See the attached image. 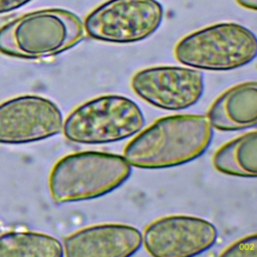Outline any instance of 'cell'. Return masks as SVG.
Instances as JSON below:
<instances>
[{
    "mask_svg": "<svg viewBox=\"0 0 257 257\" xmlns=\"http://www.w3.org/2000/svg\"><path fill=\"white\" fill-rule=\"evenodd\" d=\"M134 92L154 106L182 110L196 104L204 91V75L196 68L156 66L139 70L131 80Z\"/></svg>",
    "mask_w": 257,
    "mask_h": 257,
    "instance_id": "9",
    "label": "cell"
},
{
    "mask_svg": "<svg viewBox=\"0 0 257 257\" xmlns=\"http://www.w3.org/2000/svg\"><path fill=\"white\" fill-rule=\"evenodd\" d=\"M176 59L196 69L225 71L255 59V34L238 23L222 22L183 37L174 49Z\"/></svg>",
    "mask_w": 257,
    "mask_h": 257,
    "instance_id": "5",
    "label": "cell"
},
{
    "mask_svg": "<svg viewBox=\"0 0 257 257\" xmlns=\"http://www.w3.org/2000/svg\"><path fill=\"white\" fill-rule=\"evenodd\" d=\"M236 2L247 9H251V10H256L257 8V0H236Z\"/></svg>",
    "mask_w": 257,
    "mask_h": 257,
    "instance_id": "16",
    "label": "cell"
},
{
    "mask_svg": "<svg viewBox=\"0 0 257 257\" xmlns=\"http://www.w3.org/2000/svg\"><path fill=\"white\" fill-rule=\"evenodd\" d=\"M84 36L83 23L73 12L36 10L0 27V53L23 59L46 58L74 47Z\"/></svg>",
    "mask_w": 257,
    "mask_h": 257,
    "instance_id": "2",
    "label": "cell"
},
{
    "mask_svg": "<svg viewBox=\"0 0 257 257\" xmlns=\"http://www.w3.org/2000/svg\"><path fill=\"white\" fill-rule=\"evenodd\" d=\"M61 110L52 100L34 94L0 103V144L24 145L51 138L62 130Z\"/></svg>",
    "mask_w": 257,
    "mask_h": 257,
    "instance_id": "7",
    "label": "cell"
},
{
    "mask_svg": "<svg viewBox=\"0 0 257 257\" xmlns=\"http://www.w3.org/2000/svg\"><path fill=\"white\" fill-rule=\"evenodd\" d=\"M142 233L126 224H98L68 235L63 241L67 257H126L142 246Z\"/></svg>",
    "mask_w": 257,
    "mask_h": 257,
    "instance_id": "10",
    "label": "cell"
},
{
    "mask_svg": "<svg viewBox=\"0 0 257 257\" xmlns=\"http://www.w3.org/2000/svg\"><path fill=\"white\" fill-rule=\"evenodd\" d=\"M62 244L54 237L31 231H10L0 234V256L61 257Z\"/></svg>",
    "mask_w": 257,
    "mask_h": 257,
    "instance_id": "13",
    "label": "cell"
},
{
    "mask_svg": "<svg viewBox=\"0 0 257 257\" xmlns=\"http://www.w3.org/2000/svg\"><path fill=\"white\" fill-rule=\"evenodd\" d=\"M163 16V6L157 0H107L88 13L83 27L95 40L132 43L156 32Z\"/></svg>",
    "mask_w": 257,
    "mask_h": 257,
    "instance_id": "6",
    "label": "cell"
},
{
    "mask_svg": "<svg viewBox=\"0 0 257 257\" xmlns=\"http://www.w3.org/2000/svg\"><path fill=\"white\" fill-rule=\"evenodd\" d=\"M222 257H257V238L253 233L225 248L220 254Z\"/></svg>",
    "mask_w": 257,
    "mask_h": 257,
    "instance_id": "14",
    "label": "cell"
},
{
    "mask_svg": "<svg viewBox=\"0 0 257 257\" xmlns=\"http://www.w3.org/2000/svg\"><path fill=\"white\" fill-rule=\"evenodd\" d=\"M214 168L226 175L255 178L257 175V133L244 134L223 145L213 156Z\"/></svg>",
    "mask_w": 257,
    "mask_h": 257,
    "instance_id": "12",
    "label": "cell"
},
{
    "mask_svg": "<svg viewBox=\"0 0 257 257\" xmlns=\"http://www.w3.org/2000/svg\"><path fill=\"white\" fill-rule=\"evenodd\" d=\"M217 237V228L205 219L171 215L149 224L142 234V241L152 256L190 257L210 249Z\"/></svg>",
    "mask_w": 257,
    "mask_h": 257,
    "instance_id": "8",
    "label": "cell"
},
{
    "mask_svg": "<svg viewBox=\"0 0 257 257\" xmlns=\"http://www.w3.org/2000/svg\"><path fill=\"white\" fill-rule=\"evenodd\" d=\"M30 1L31 0H0V14L18 9Z\"/></svg>",
    "mask_w": 257,
    "mask_h": 257,
    "instance_id": "15",
    "label": "cell"
},
{
    "mask_svg": "<svg viewBox=\"0 0 257 257\" xmlns=\"http://www.w3.org/2000/svg\"><path fill=\"white\" fill-rule=\"evenodd\" d=\"M145 125L139 105L118 94L99 95L76 106L64 119V137L76 144L100 145L125 140Z\"/></svg>",
    "mask_w": 257,
    "mask_h": 257,
    "instance_id": "4",
    "label": "cell"
},
{
    "mask_svg": "<svg viewBox=\"0 0 257 257\" xmlns=\"http://www.w3.org/2000/svg\"><path fill=\"white\" fill-rule=\"evenodd\" d=\"M132 166L116 154L85 151L61 158L49 175V191L56 204L92 200L120 187Z\"/></svg>",
    "mask_w": 257,
    "mask_h": 257,
    "instance_id": "3",
    "label": "cell"
},
{
    "mask_svg": "<svg viewBox=\"0 0 257 257\" xmlns=\"http://www.w3.org/2000/svg\"><path fill=\"white\" fill-rule=\"evenodd\" d=\"M213 128L240 131L257 123V83L247 81L224 91L207 112Z\"/></svg>",
    "mask_w": 257,
    "mask_h": 257,
    "instance_id": "11",
    "label": "cell"
},
{
    "mask_svg": "<svg viewBox=\"0 0 257 257\" xmlns=\"http://www.w3.org/2000/svg\"><path fill=\"white\" fill-rule=\"evenodd\" d=\"M213 139L207 116L175 114L157 119L124 148L123 158L140 169H167L201 157Z\"/></svg>",
    "mask_w": 257,
    "mask_h": 257,
    "instance_id": "1",
    "label": "cell"
}]
</instances>
